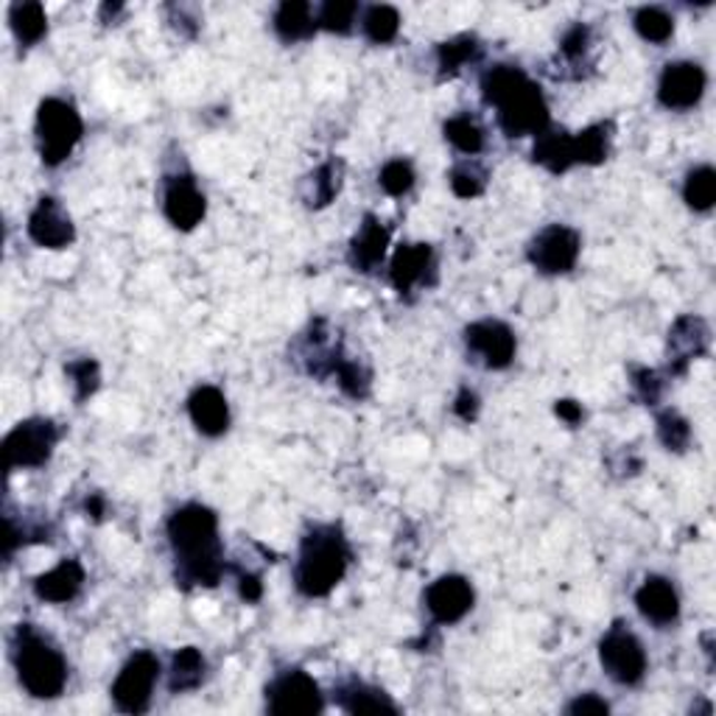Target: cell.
Wrapping results in <instances>:
<instances>
[{
    "label": "cell",
    "mask_w": 716,
    "mask_h": 716,
    "mask_svg": "<svg viewBox=\"0 0 716 716\" xmlns=\"http://www.w3.org/2000/svg\"><path fill=\"white\" fill-rule=\"evenodd\" d=\"M272 29L281 37L283 42H305L320 31V23H316V9L311 3H303V0H283L281 7L275 9V18H272Z\"/></svg>",
    "instance_id": "cell-23"
},
{
    "label": "cell",
    "mask_w": 716,
    "mask_h": 716,
    "mask_svg": "<svg viewBox=\"0 0 716 716\" xmlns=\"http://www.w3.org/2000/svg\"><path fill=\"white\" fill-rule=\"evenodd\" d=\"M266 710L275 716H314L325 710V694L320 683L303 669H283L264 692Z\"/></svg>",
    "instance_id": "cell-8"
},
{
    "label": "cell",
    "mask_w": 716,
    "mask_h": 716,
    "mask_svg": "<svg viewBox=\"0 0 716 716\" xmlns=\"http://www.w3.org/2000/svg\"><path fill=\"white\" fill-rule=\"evenodd\" d=\"M350 568V546L336 523H320L305 532L294 562V585L308 599L333 594Z\"/></svg>",
    "instance_id": "cell-3"
},
{
    "label": "cell",
    "mask_w": 716,
    "mask_h": 716,
    "mask_svg": "<svg viewBox=\"0 0 716 716\" xmlns=\"http://www.w3.org/2000/svg\"><path fill=\"white\" fill-rule=\"evenodd\" d=\"M434 269V247L425 242L401 244L390 261V281L401 294L423 286Z\"/></svg>",
    "instance_id": "cell-19"
},
{
    "label": "cell",
    "mask_w": 716,
    "mask_h": 716,
    "mask_svg": "<svg viewBox=\"0 0 716 716\" xmlns=\"http://www.w3.org/2000/svg\"><path fill=\"white\" fill-rule=\"evenodd\" d=\"M479 409H482V401H479V395H475L470 386H462V390L457 392V398H453V414H457L459 420H464V423H473Z\"/></svg>",
    "instance_id": "cell-43"
},
{
    "label": "cell",
    "mask_w": 716,
    "mask_h": 716,
    "mask_svg": "<svg viewBox=\"0 0 716 716\" xmlns=\"http://www.w3.org/2000/svg\"><path fill=\"white\" fill-rule=\"evenodd\" d=\"M445 140L464 157H475L484 151V129L475 124V118H470L468 112H459L453 118H448L445 127Z\"/></svg>",
    "instance_id": "cell-32"
},
{
    "label": "cell",
    "mask_w": 716,
    "mask_h": 716,
    "mask_svg": "<svg viewBox=\"0 0 716 716\" xmlns=\"http://www.w3.org/2000/svg\"><path fill=\"white\" fill-rule=\"evenodd\" d=\"M333 699H336L339 708L344 710V714H398V703L390 697V694L384 692V688L379 686H370V683L364 680H355V677H350V680L339 683L336 692H333Z\"/></svg>",
    "instance_id": "cell-22"
},
{
    "label": "cell",
    "mask_w": 716,
    "mask_h": 716,
    "mask_svg": "<svg viewBox=\"0 0 716 716\" xmlns=\"http://www.w3.org/2000/svg\"><path fill=\"white\" fill-rule=\"evenodd\" d=\"M238 596H242L244 602H249V605L261 602V596H264V582H261L258 573H253V571L238 573Z\"/></svg>",
    "instance_id": "cell-44"
},
{
    "label": "cell",
    "mask_w": 716,
    "mask_h": 716,
    "mask_svg": "<svg viewBox=\"0 0 716 716\" xmlns=\"http://www.w3.org/2000/svg\"><path fill=\"white\" fill-rule=\"evenodd\" d=\"M482 98L499 115L507 138H538L549 129V104L543 90L516 65H493L482 76Z\"/></svg>",
    "instance_id": "cell-2"
},
{
    "label": "cell",
    "mask_w": 716,
    "mask_h": 716,
    "mask_svg": "<svg viewBox=\"0 0 716 716\" xmlns=\"http://www.w3.org/2000/svg\"><path fill=\"white\" fill-rule=\"evenodd\" d=\"M177 582L185 588H213L224 577V549L218 518L205 504H183L166 521Z\"/></svg>",
    "instance_id": "cell-1"
},
{
    "label": "cell",
    "mask_w": 716,
    "mask_h": 716,
    "mask_svg": "<svg viewBox=\"0 0 716 716\" xmlns=\"http://www.w3.org/2000/svg\"><path fill=\"white\" fill-rule=\"evenodd\" d=\"M488 168L475 160V157H464V160L457 163V166L451 168V174H448L451 190L459 199H475V196H482L484 190H488Z\"/></svg>",
    "instance_id": "cell-34"
},
{
    "label": "cell",
    "mask_w": 716,
    "mask_h": 716,
    "mask_svg": "<svg viewBox=\"0 0 716 716\" xmlns=\"http://www.w3.org/2000/svg\"><path fill=\"white\" fill-rule=\"evenodd\" d=\"M599 664L619 686H638L647 677V649L627 625L616 621L599 641Z\"/></svg>",
    "instance_id": "cell-7"
},
{
    "label": "cell",
    "mask_w": 716,
    "mask_h": 716,
    "mask_svg": "<svg viewBox=\"0 0 716 716\" xmlns=\"http://www.w3.org/2000/svg\"><path fill=\"white\" fill-rule=\"evenodd\" d=\"M710 347V327L703 316L683 314L677 316L675 325L669 327V373L683 375L688 370V364L697 362L699 355L708 353Z\"/></svg>",
    "instance_id": "cell-17"
},
{
    "label": "cell",
    "mask_w": 716,
    "mask_h": 716,
    "mask_svg": "<svg viewBox=\"0 0 716 716\" xmlns=\"http://www.w3.org/2000/svg\"><path fill=\"white\" fill-rule=\"evenodd\" d=\"M479 53H482V46H479V40L473 35H459L440 42L437 46V68H440V76H457L459 70L475 62Z\"/></svg>",
    "instance_id": "cell-29"
},
{
    "label": "cell",
    "mask_w": 716,
    "mask_h": 716,
    "mask_svg": "<svg viewBox=\"0 0 716 716\" xmlns=\"http://www.w3.org/2000/svg\"><path fill=\"white\" fill-rule=\"evenodd\" d=\"M636 608L649 625L671 627L680 619V594H677L671 579L653 573V577H647L638 585Z\"/></svg>",
    "instance_id": "cell-18"
},
{
    "label": "cell",
    "mask_w": 716,
    "mask_h": 716,
    "mask_svg": "<svg viewBox=\"0 0 716 716\" xmlns=\"http://www.w3.org/2000/svg\"><path fill=\"white\" fill-rule=\"evenodd\" d=\"M333 379L339 381L344 395L355 398V401H364V398L370 395V386H373V375H370V370L364 367L362 362H355V359H350V355L344 353L342 359H339L336 370H333Z\"/></svg>",
    "instance_id": "cell-37"
},
{
    "label": "cell",
    "mask_w": 716,
    "mask_h": 716,
    "mask_svg": "<svg viewBox=\"0 0 716 716\" xmlns=\"http://www.w3.org/2000/svg\"><path fill=\"white\" fill-rule=\"evenodd\" d=\"M579 253H582V238L568 224H549L540 229L529 242V264L540 272V275H568L577 266Z\"/></svg>",
    "instance_id": "cell-10"
},
{
    "label": "cell",
    "mask_w": 716,
    "mask_h": 716,
    "mask_svg": "<svg viewBox=\"0 0 716 716\" xmlns=\"http://www.w3.org/2000/svg\"><path fill=\"white\" fill-rule=\"evenodd\" d=\"M566 714H571V716H608L610 703L608 699L599 697V694L585 692V694H577V697L566 705Z\"/></svg>",
    "instance_id": "cell-42"
},
{
    "label": "cell",
    "mask_w": 716,
    "mask_h": 716,
    "mask_svg": "<svg viewBox=\"0 0 716 716\" xmlns=\"http://www.w3.org/2000/svg\"><path fill=\"white\" fill-rule=\"evenodd\" d=\"M359 18H362V7L353 0H327L316 9V23L331 35H350Z\"/></svg>",
    "instance_id": "cell-36"
},
{
    "label": "cell",
    "mask_w": 716,
    "mask_h": 716,
    "mask_svg": "<svg viewBox=\"0 0 716 716\" xmlns=\"http://www.w3.org/2000/svg\"><path fill=\"white\" fill-rule=\"evenodd\" d=\"M414 179H418V174L406 157H392L379 174V185L386 196H406L414 188Z\"/></svg>",
    "instance_id": "cell-39"
},
{
    "label": "cell",
    "mask_w": 716,
    "mask_h": 716,
    "mask_svg": "<svg viewBox=\"0 0 716 716\" xmlns=\"http://www.w3.org/2000/svg\"><path fill=\"white\" fill-rule=\"evenodd\" d=\"M683 202L692 207L694 213H708L716 205V171L714 166L703 163V166L692 168L683 179Z\"/></svg>",
    "instance_id": "cell-31"
},
{
    "label": "cell",
    "mask_w": 716,
    "mask_h": 716,
    "mask_svg": "<svg viewBox=\"0 0 716 716\" xmlns=\"http://www.w3.org/2000/svg\"><path fill=\"white\" fill-rule=\"evenodd\" d=\"M163 213H166L168 224L183 233L196 229L205 218L207 199L188 168H177L163 177Z\"/></svg>",
    "instance_id": "cell-11"
},
{
    "label": "cell",
    "mask_w": 716,
    "mask_h": 716,
    "mask_svg": "<svg viewBox=\"0 0 716 716\" xmlns=\"http://www.w3.org/2000/svg\"><path fill=\"white\" fill-rule=\"evenodd\" d=\"M207 675V660L202 655V649L196 647H183L174 653L171 669H168V688L171 694H185L194 692L205 683Z\"/></svg>",
    "instance_id": "cell-25"
},
{
    "label": "cell",
    "mask_w": 716,
    "mask_h": 716,
    "mask_svg": "<svg viewBox=\"0 0 716 716\" xmlns=\"http://www.w3.org/2000/svg\"><path fill=\"white\" fill-rule=\"evenodd\" d=\"M658 440L666 451L683 453L692 445V423L675 409H666L658 414Z\"/></svg>",
    "instance_id": "cell-38"
},
{
    "label": "cell",
    "mask_w": 716,
    "mask_h": 716,
    "mask_svg": "<svg viewBox=\"0 0 716 716\" xmlns=\"http://www.w3.org/2000/svg\"><path fill=\"white\" fill-rule=\"evenodd\" d=\"M532 160L551 174H566V171H571V168H577V163H573L571 135L546 129L543 135H538V138H534Z\"/></svg>",
    "instance_id": "cell-24"
},
{
    "label": "cell",
    "mask_w": 716,
    "mask_h": 716,
    "mask_svg": "<svg viewBox=\"0 0 716 716\" xmlns=\"http://www.w3.org/2000/svg\"><path fill=\"white\" fill-rule=\"evenodd\" d=\"M9 26H12L14 37H18L20 46H37L42 37L48 35V14L42 3H14L9 9Z\"/></svg>",
    "instance_id": "cell-27"
},
{
    "label": "cell",
    "mask_w": 716,
    "mask_h": 716,
    "mask_svg": "<svg viewBox=\"0 0 716 716\" xmlns=\"http://www.w3.org/2000/svg\"><path fill=\"white\" fill-rule=\"evenodd\" d=\"M157 680H160V658L155 653L140 649V653L129 655V660L121 666L112 688H109L115 710L135 716L146 714L151 705V694H155Z\"/></svg>",
    "instance_id": "cell-6"
},
{
    "label": "cell",
    "mask_w": 716,
    "mask_h": 716,
    "mask_svg": "<svg viewBox=\"0 0 716 716\" xmlns=\"http://www.w3.org/2000/svg\"><path fill=\"white\" fill-rule=\"evenodd\" d=\"M464 344L475 362L484 364L488 370H507L516 362L518 339L510 325L501 320H479L464 327Z\"/></svg>",
    "instance_id": "cell-12"
},
{
    "label": "cell",
    "mask_w": 716,
    "mask_h": 716,
    "mask_svg": "<svg viewBox=\"0 0 716 716\" xmlns=\"http://www.w3.org/2000/svg\"><path fill=\"white\" fill-rule=\"evenodd\" d=\"M705 87H708V73H705L703 65L692 62V59H677V62L666 65L664 73H660L658 101L666 109L686 112L703 101Z\"/></svg>",
    "instance_id": "cell-14"
},
{
    "label": "cell",
    "mask_w": 716,
    "mask_h": 716,
    "mask_svg": "<svg viewBox=\"0 0 716 716\" xmlns=\"http://www.w3.org/2000/svg\"><path fill=\"white\" fill-rule=\"evenodd\" d=\"M638 37L653 46H666L675 37V18L664 7H641L632 14Z\"/></svg>",
    "instance_id": "cell-33"
},
{
    "label": "cell",
    "mask_w": 716,
    "mask_h": 716,
    "mask_svg": "<svg viewBox=\"0 0 716 716\" xmlns=\"http://www.w3.org/2000/svg\"><path fill=\"white\" fill-rule=\"evenodd\" d=\"M555 414L557 418L562 420V423L566 425H579L585 420V409H582V403H577V401H571V398H562V401H557L555 403Z\"/></svg>",
    "instance_id": "cell-45"
},
{
    "label": "cell",
    "mask_w": 716,
    "mask_h": 716,
    "mask_svg": "<svg viewBox=\"0 0 716 716\" xmlns=\"http://www.w3.org/2000/svg\"><path fill=\"white\" fill-rule=\"evenodd\" d=\"M392 244V227L381 222L375 213H367L355 229V235L350 238L347 261L355 272L362 275H373L375 269H381V264L386 261Z\"/></svg>",
    "instance_id": "cell-16"
},
{
    "label": "cell",
    "mask_w": 716,
    "mask_h": 716,
    "mask_svg": "<svg viewBox=\"0 0 716 716\" xmlns=\"http://www.w3.org/2000/svg\"><path fill=\"white\" fill-rule=\"evenodd\" d=\"M12 660L20 686L35 699H57L68 686V660L35 625H18L12 636Z\"/></svg>",
    "instance_id": "cell-4"
},
{
    "label": "cell",
    "mask_w": 716,
    "mask_h": 716,
    "mask_svg": "<svg viewBox=\"0 0 716 716\" xmlns=\"http://www.w3.org/2000/svg\"><path fill=\"white\" fill-rule=\"evenodd\" d=\"M610 124H594L582 133L571 135L573 163L577 166H602L610 155Z\"/></svg>",
    "instance_id": "cell-28"
},
{
    "label": "cell",
    "mask_w": 716,
    "mask_h": 716,
    "mask_svg": "<svg viewBox=\"0 0 716 716\" xmlns=\"http://www.w3.org/2000/svg\"><path fill=\"white\" fill-rule=\"evenodd\" d=\"M632 386H636L638 398H641L647 406H655V403L660 401V395H664L666 381L658 370L638 367V370H632Z\"/></svg>",
    "instance_id": "cell-41"
},
{
    "label": "cell",
    "mask_w": 716,
    "mask_h": 716,
    "mask_svg": "<svg viewBox=\"0 0 716 716\" xmlns=\"http://www.w3.org/2000/svg\"><path fill=\"white\" fill-rule=\"evenodd\" d=\"M29 238L37 244V247L46 249H65L73 244L76 227L70 213L65 210V205L53 196H42L35 205V210L29 213Z\"/></svg>",
    "instance_id": "cell-15"
},
{
    "label": "cell",
    "mask_w": 716,
    "mask_h": 716,
    "mask_svg": "<svg viewBox=\"0 0 716 716\" xmlns=\"http://www.w3.org/2000/svg\"><path fill=\"white\" fill-rule=\"evenodd\" d=\"M59 442V429L51 418H29L14 425L3 440L7 470H35L51 459Z\"/></svg>",
    "instance_id": "cell-9"
},
{
    "label": "cell",
    "mask_w": 716,
    "mask_h": 716,
    "mask_svg": "<svg viewBox=\"0 0 716 716\" xmlns=\"http://www.w3.org/2000/svg\"><path fill=\"white\" fill-rule=\"evenodd\" d=\"M188 418L205 437H222L229 429V403L213 384L196 386L188 395Z\"/></svg>",
    "instance_id": "cell-21"
},
{
    "label": "cell",
    "mask_w": 716,
    "mask_h": 716,
    "mask_svg": "<svg viewBox=\"0 0 716 716\" xmlns=\"http://www.w3.org/2000/svg\"><path fill=\"white\" fill-rule=\"evenodd\" d=\"M85 510H87V516H92L96 521H101V516H104V499H101V496H90V499H87V504H85Z\"/></svg>",
    "instance_id": "cell-46"
},
{
    "label": "cell",
    "mask_w": 716,
    "mask_h": 716,
    "mask_svg": "<svg viewBox=\"0 0 716 716\" xmlns=\"http://www.w3.org/2000/svg\"><path fill=\"white\" fill-rule=\"evenodd\" d=\"M590 48H594V35L585 23H573L560 37V57L566 68L573 70V76H582V68H590Z\"/></svg>",
    "instance_id": "cell-35"
},
{
    "label": "cell",
    "mask_w": 716,
    "mask_h": 716,
    "mask_svg": "<svg viewBox=\"0 0 716 716\" xmlns=\"http://www.w3.org/2000/svg\"><path fill=\"white\" fill-rule=\"evenodd\" d=\"M35 135H37V151L40 160L48 168H57L68 160L76 151V146L85 138V121H81L79 109L65 98H46L37 107L35 118Z\"/></svg>",
    "instance_id": "cell-5"
},
{
    "label": "cell",
    "mask_w": 716,
    "mask_h": 716,
    "mask_svg": "<svg viewBox=\"0 0 716 716\" xmlns=\"http://www.w3.org/2000/svg\"><path fill=\"white\" fill-rule=\"evenodd\" d=\"M359 26H362L364 37H367L370 42H375V46H390V42L401 35V14H398L395 7L375 3V7L362 9Z\"/></svg>",
    "instance_id": "cell-30"
},
{
    "label": "cell",
    "mask_w": 716,
    "mask_h": 716,
    "mask_svg": "<svg viewBox=\"0 0 716 716\" xmlns=\"http://www.w3.org/2000/svg\"><path fill=\"white\" fill-rule=\"evenodd\" d=\"M475 590L462 573H445L425 588L423 605L434 625H459L473 610Z\"/></svg>",
    "instance_id": "cell-13"
},
{
    "label": "cell",
    "mask_w": 716,
    "mask_h": 716,
    "mask_svg": "<svg viewBox=\"0 0 716 716\" xmlns=\"http://www.w3.org/2000/svg\"><path fill=\"white\" fill-rule=\"evenodd\" d=\"M65 373H68L70 384H73L76 401L79 403L96 395L98 386H101V370H98L96 359H73V362H68Z\"/></svg>",
    "instance_id": "cell-40"
},
{
    "label": "cell",
    "mask_w": 716,
    "mask_h": 716,
    "mask_svg": "<svg viewBox=\"0 0 716 716\" xmlns=\"http://www.w3.org/2000/svg\"><path fill=\"white\" fill-rule=\"evenodd\" d=\"M344 166L339 157H327L325 163L314 168L308 179H305V202L308 207H327L342 190Z\"/></svg>",
    "instance_id": "cell-26"
},
{
    "label": "cell",
    "mask_w": 716,
    "mask_h": 716,
    "mask_svg": "<svg viewBox=\"0 0 716 716\" xmlns=\"http://www.w3.org/2000/svg\"><path fill=\"white\" fill-rule=\"evenodd\" d=\"M85 579V566L76 557H68V560H59L51 571L35 577V596L48 605H68L81 594Z\"/></svg>",
    "instance_id": "cell-20"
}]
</instances>
